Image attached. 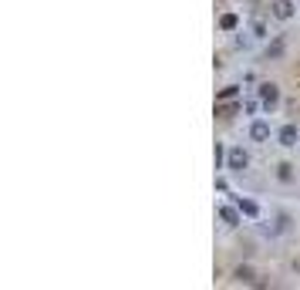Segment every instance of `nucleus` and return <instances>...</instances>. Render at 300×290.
Segmentation results:
<instances>
[{
  "instance_id": "f3484780",
  "label": "nucleus",
  "mask_w": 300,
  "mask_h": 290,
  "mask_svg": "<svg viewBox=\"0 0 300 290\" xmlns=\"http://www.w3.org/2000/svg\"><path fill=\"white\" fill-rule=\"evenodd\" d=\"M260 108H263V101H260V95H256V98H250V101H243V112H246V115H256Z\"/></svg>"
},
{
  "instance_id": "9d476101",
  "label": "nucleus",
  "mask_w": 300,
  "mask_h": 290,
  "mask_svg": "<svg viewBox=\"0 0 300 290\" xmlns=\"http://www.w3.org/2000/svg\"><path fill=\"white\" fill-rule=\"evenodd\" d=\"M233 283H256V270L250 263H240L233 270Z\"/></svg>"
},
{
  "instance_id": "ddd939ff",
  "label": "nucleus",
  "mask_w": 300,
  "mask_h": 290,
  "mask_svg": "<svg viewBox=\"0 0 300 290\" xmlns=\"http://www.w3.org/2000/svg\"><path fill=\"white\" fill-rule=\"evenodd\" d=\"M233 98H240V85H223L216 91V101H233Z\"/></svg>"
},
{
  "instance_id": "423d86ee",
  "label": "nucleus",
  "mask_w": 300,
  "mask_h": 290,
  "mask_svg": "<svg viewBox=\"0 0 300 290\" xmlns=\"http://www.w3.org/2000/svg\"><path fill=\"white\" fill-rule=\"evenodd\" d=\"M250 138H253V142H267V138H270V121L253 118L250 121Z\"/></svg>"
},
{
  "instance_id": "20e7f679",
  "label": "nucleus",
  "mask_w": 300,
  "mask_h": 290,
  "mask_svg": "<svg viewBox=\"0 0 300 290\" xmlns=\"http://www.w3.org/2000/svg\"><path fill=\"white\" fill-rule=\"evenodd\" d=\"M276 142L284 145V149H293V145L300 142V129H297V125H293V121H287L284 129L276 132Z\"/></svg>"
},
{
  "instance_id": "39448f33",
  "label": "nucleus",
  "mask_w": 300,
  "mask_h": 290,
  "mask_svg": "<svg viewBox=\"0 0 300 290\" xmlns=\"http://www.w3.org/2000/svg\"><path fill=\"white\" fill-rule=\"evenodd\" d=\"M240 112H243V105H236V98L233 101H216V118L219 121H233Z\"/></svg>"
},
{
  "instance_id": "0eeeda50",
  "label": "nucleus",
  "mask_w": 300,
  "mask_h": 290,
  "mask_svg": "<svg viewBox=\"0 0 300 290\" xmlns=\"http://www.w3.org/2000/svg\"><path fill=\"white\" fill-rule=\"evenodd\" d=\"M236 206H240V213H243L246 219H260V202L256 199H246V196H240V199H236Z\"/></svg>"
},
{
  "instance_id": "1a4fd4ad",
  "label": "nucleus",
  "mask_w": 300,
  "mask_h": 290,
  "mask_svg": "<svg viewBox=\"0 0 300 290\" xmlns=\"http://www.w3.org/2000/svg\"><path fill=\"white\" fill-rule=\"evenodd\" d=\"M293 0H273V17L276 20H293Z\"/></svg>"
},
{
  "instance_id": "f8f14e48",
  "label": "nucleus",
  "mask_w": 300,
  "mask_h": 290,
  "mask_svg": "<svg viewBox=\"0 0 300 290\" xmlns=\"http://www.w3.org/2000/svg\"><path fill=\"white\" fill-rule=\"evenodd\" d=\"M284 54H287V40H284V37H273V40L267 44V57H270V61H280Z\"/></svg>"
},
{
  "instance_id": "f257e3e1",
  "label": "nucleus",
  "mask_w": 300,
  "mask_h": 290,
  "mask_svg": "<svg viewBox=\"0 0 300 290\" xmlns=\"http://www.w3.org/2000/svg\"><path fill=\"white\" fill-rule=\"evenodd\" d=\"M246 169H250V152H246V149H229L226 152V172L243 176Z\"/></svg>"
},
{
  "instance_id": "4468645a",
  "label": "nucleus",
  "mask_w": 300,
  "mask_h": 290,
  "mask_svg": "<svg viewBox=\"0 0 300 290\" xmlns=\"http://www.w3.org/2000/svg\"><path fill=\"white\" fill-rule=\"evenodd\" d=\"M236 27H240L236 14H219V31H236Z\"/></svg>"
},
{
  "instance_id": "f03ea898",
  "label": "nucleus",
  "mask_w": 300,
  "mask_h": 290,
  "mask_svg": "<svg viewBox=\"0 0 300 290\" xmlns=\"http://www.w3.org/2000/svg\"><path fill=\"white\" fill-rule=\"evenodd\" d=\"M256 95H260V101H263L267 112H273V108L280 105V85H276V81H263L256 88Z\"/></svg>"
},
{
  "instance_id": "7ed1b4c3",
  "label": "nucleus",
  "mask_w": 300,
  "mask_h": 290,
  "mask_svg": "<svg viewBox=\"0 0 300 290\" xmlns=\"http://www.w3.org/2000/svg\"><path fill=\"white\" fill-rule=\"evenodd\" d=\"M219 219H223V226H229V230H236V226L243 223V213H240V206H229V202H223L219 206Z\"/></svg>"
},
{
  "instance_id": "2eb2a0df",
  "label": "nucleus",
  "mask_w": 300,
  "mask_h": 290,
  "mask_svg": "<svg viewBox=\"0 0 300 290\" xmlns=\"http://www.w3.org/2000/svg\"><path fill=\"white\" fill-rule=\"evenodd\" d=\"M250 31H253V37H256V40H267V37H270L267 20H253V24H250Z\"/></svg>"
},
{
  "instance_id": "6e6552de",
  "label": "nucleus",
  "mask_w": 300,
  "mask_h": 290,
  "mask_svg": "<svg viewBox=\"0 0 300 290\" xmlns=\"http://www.w3.org/2000/svg\"><path fill=\"white\" fill-rule=\"evenodd\" d=\"M276 179H280V182L284 185H290L293 179H297V165H293V162H276Z\"/></svg>"
},
{
  "instance_id": "dca6fc26",
  "label": "nucleus",
  "mask_w": 300,
  "mask_h": 290,
  "mask_svg": "<svg viewBox=\"0 0 300 290\" xmlns=\"http://www.w3.org/2000/svg\"><path fill=\"white\" fill-rule=\"evenodd\" d=\"M226 152H229V149H223V145L216 142V152H212V159H216V169H226Z\"/></svg>"
},
{
  "instance_id": "9b49d317",
  "label": "nucleus",
  "mask_w": 300,
  "mask_h": 290,
  "mask_svg": "<svg viewBox=\"0 0 300 290\" xmlns=\"http://www.w3.org/2000/svg\"><path fill=\"white\" fill-rule=\"evenodd\" d=\"M290 230H293V216L280 210V213L273 216V233H290Z\"/></svg>"
}]
</instances>
